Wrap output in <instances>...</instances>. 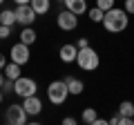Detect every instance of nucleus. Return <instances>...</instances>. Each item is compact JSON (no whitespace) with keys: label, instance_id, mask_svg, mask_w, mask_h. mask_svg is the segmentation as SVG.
Here are the masks:
<instances>
[{"label":"nucleus","instance_id":"nucleus-1","mask_svg":"<svg viewBox=\"0 0 134 125\" xmlns=\"http://www.w3.org/2000/svg\"><path fill=\"white\" fill-rule=\"evenodd\" d=\"M103 27H105V31H110V34H121V31H125L130 25V14L125 9H119V7H112L110 11H105V18H103Z\"/></svg>","mask_w":134,"mask_h":125},{"label":"nucleus","instance_id":"nucleus-2","mask_svg":"<svg viewBox=\"0 0 134 125\" xmlns=\"http://www.w3.org/2000/svg\"><path fill=\"white\" fill-rule=\"evenodd\" d=\"M76 65L83 69V72H96L100 65V58H98V52L94 47H83L78 49V56H76Z\"/></svg>","mask_w":134,"mask_h":125},{"label":"nucleus","instance_id":"nucleus-3","mask_svg":"<svg viewBox=\"0 0 134 125\" xmlns=\"http://www.w3.org/2000/svg\"><path fill=\"white\" fill-rule=\"evenodd\" d=\"M67 96H69V87H67L65 78H60V81H52L47 85V98L52 105H63V103L67 101Z\"/></svg>","mask_w":134,"mask_h":125},{"label":"nucleus","instance_id":"nucleus-4","mask_svg":"<svg viewBox=\"0 0 134 125\" xmlns=\"http://www.w3.org/2000/svg\"><path fill=\"white\" fill-rule=\"evenodd\" d=\"M5 121L9 125H25L29 121V114H27V110H25L23 105L14 103V105H9L5 110Z\"/></svg>","mask_w":134,"mask_h":125},{"label":"nucleus","instance_id":"nucleus-5","mask_svg":"<svg viewBox=\"0 0 134 125\" xmlns=\"http://www.w3.org/2000/svg\"><path fill=\"white\" fill-rule=\"evenodd\" d=\"M36 92H38V85H36L34 78L20 76V78L14 81V94H18L20 98H27V96H31V94H36Z\"/></svg>","mask_w":134,"mask_h":125},{"label":"nucleus","instance_id":"nucleus-6","mask_svg":"<svg viewBox=\"0 0 134 125\" xmlns=\"http://www.w3.org/2000/svg\"><path fill=\"white\" fill-rule=\"evenodd\" d=\"M56 25L60 31H74V29L78 27V16L74 14V11L69 9H63L60 14L56 16Z\"/></svg>","mask_w":134,"mask_h":125},{"label":"nucleus","instance_id":"nucleus-7","mask_svg":"<svg viewBox=\"0 0 134 125\" xmlns=\"http://www.w3.org/2000/svg\"><path fill=\"white\" fill-rule=\"evenodd\" d=\"M36 18H38V14L31 9V5H18L16 7V20H18V25L29 27V25L36 22Z\"/></svg>","mask_w":134,"mask_h":125},{"label":"nucleus","instance_id":"nucleus-8","mask_svg":"<svg viewBox=\"0 0 134 125\" xmlns=\"http://www.w3.org/2000/svg\"><path fill=\"white\" fill-rule=\"evenodd\" d=\"M9 58H11L14 62H18V65H27L29 58H31V54H29V45L16 43L14 47L9 49Z\"/></svg>","mask_w":134,"mask_h":125},{"label":"nucleus","instance_id":"nucleus-9","mask_svg":"<svg viewBox=\"0 0 134 125\" xmlns=\"http://www.w3.org/2000/svg\"><path fill=\"white\" fill-rule=\"evenodd\" d=\"M23 107L27 110V114H29V116H38L40 112H43V101H40L36 94H31V96L23 98Z\"/></svg>","mask_w":134,"mask_h":125},{"label":"nucleus","instance_id":"nucleus-10","mask_svg":"<svg viewBox=\"0 0 134 125\" xmlns=\"http://www.w3.org/2000/svg\"><path fill=\"white\" fill-rule=\"evenodd\" d=\"M58 56H60L63 62H76L78 47L72 45V43H65V45H60V49H58Z\"/></svg>","mask_w":134,"mask_h":125},{"label":"nucleus","instance_id":"nucleus-11","mask_svg":"<svg viewBox=\"0 0 134 125\" xmlns=\"http://www.w3.org/2000/svg\"><path fill=\"white\" fill-rule=\"evenodd\" d=\"M65 83H67V87H69V94H72V96H81L83 92H85V83H83L81 78H76V76H69V74H67Z\"/></svg>","mask_w":134,"mask_h":125},{"label":"nucleus","instance_id":"nucleus-12","mask_svg":"<svg viewBox=\"0 0 134 125\" xmlns=\"http://www.w3.org/2000/svg\"><path fill=\"white\" fill-rule=\"evenodd\" d=\"M63 5H65V9L74 11L76 16H83V14H87V0H65Z\"/></svg>","mask_w":134,"mask_h":125},{"label":"nucleus","instance_id":"nucleus-13","mask_svg":"<svg viewBox=\"0 0 134 125\" xmlns=\"http://www.w3.org/2000/svg\"><path fill=\"white\" fill-rule=\"evenodd\" d=\"M20 72H23V65H18V62H7L5 65V76L11 78V81H16V78H20Z\"/></svg>","mask_w":134,"mask_h":125},{"label":"nucleus","instance_id":"nucleus-14","mask_svg":"<svg viewBox=\"0 0 134 125\" xmlns=\"http://www.w3.org/2000/svg\"><path fill=\"white\" fill-rule=\"evenodd\" d=\"M29 5H31V9L36 11L38 16H45L49 11V7H52V0H31Z\"/></svg>","mask_w":134,"mask_h":125},{"label":"nucleus","instance_id":"nucleus-15","mask_svg":"<svg viewBox=\"0 0 134 125\" xmlns=\"http://www.w3.org/2000/svg\"><path fill=\"white\" fill-rule=\"evenodd\" d=\"M20 43L29 45V47L36 43V31H34L31 25H29V27H23V31H20Z\"/></svg>","mask_w":134,"mask_h":125},{"label":"nucleus","instance_id":"nucleus-16","mask_svg":"<svg viewBox=\"0 0 134 125\" xmlns=\"http://www.w3.org/2000/svg\"><path fill=\"white\" fill-rule=\"evenodd\" d=\"M0 22L14 27V25L18 22V20H16V9H2V11H0Z\"/></svg>","mask_w":134,"mask_h":125},{"label":"nucleus","instance_id":"nucleus-17","mask_svg":"<svg viewBox=\"0 0 134 125\" xmlns=\"http://www.w3.org/2000/svg\"><path fill=\"white\" fill-rule=\"evenodd\" d=\"M87 16H90L92 22H103V18H105V11L100 9V7H92V9H87Z\"/></svg>","mask_w":134,"mask_h":125},{"label":"nucleus","instance_id":"nucleus-18","mask_svg":"<svg viewBox=\"0 0 134 125\" xmlns=\"http://www.w3.org/2000/svg\"><path fill=\"white\" fill-rule=\"evenodd\" d=\"M83 123H87V125H94L96 123V118H98V114H96V110L94 107H85V110H83Z\"/></svg>","mask_w":134,"mask_h":125},{"label":"nucleus","instance_id":"nucleus-19","mask_svg":"<svg viewBox=\"0 0 134 125\" xmlns=\"http://www.w3.org/2000/svg\"><path fill=\"white\" fill-rule=\"evenodd\" d=\"M116 112H119L121 116H130V118H132V116H134V103L132 101H123Z\"/></svg>","mask_w":134,"mask_h":125},{"label":"nucleus","instance_id":"nucleus-20","mask_svg":"<svg viewBox=\"0 0 134 125\" xmlns=\"http://www.w3.org/2000/svg\"><path fill=\"white\" fill-rule=\"evenodd\" d=\"M114 2L116 0H96V7H100L103 11H110L112 7H114Z\"/></svg>","mask_w":134,"mask_h":125},{"label":"nucleus","instance_id":"nucleus-21","mask_svg":"<svg viewBox=\"0 0 134 125\" xmlns=\"http://www.w3.org/2000/svg\"><path fill=\"white\" fill-rule=\"evenodd\" d=\"M11 29L14 27H9V25H0V40H7L11 36Z\"/></svg>","mask_w":134,"mask_h":125},{"label":"nucleus","instance_id":"nucleus-22","mask_svg":"<svg viewBox=\"0 0 134 125\" xmlns=\"http://www.w3.org/2000/svg\"><path fill=\"white\" fill-rule=\"evenodd\" d=\"M2 89H5V94L14 92V81H11V78H7V81H5V85H2Z\"/></svg>","mask_w":134,"mask_h":125},{"label":"nucleus","instance_id":"nucleus-23","mask_svg":"<svg viewBox=\"0 0 134 125\" xmlns=\"http://www.w3.org/2000/svg\"><path fill=\"white\" fill-rule=\"evenodd\" d=\"M123 9L132 16V14H134V0H125V7H123Z\"/></svg>","mask_w":134,"mask_h":125},{"label":"nucleus","instance_id":"nucleus-24","mask_svg":"<svg viewBox=\"0 0 134 125\" xmlns=\"http://www.w3.org/2000/svg\"><path fill=\"white\" fill-rule=\"evenodd\" d=\"M76 47H78V49H83V47H90V40H87V38H78V40H76Z\"/></svg>","mask_w":134,"mask_h":125},{"label":"nucleus","instance_id":"nucleus-25","mask_svg":"<svg viewBox=\"0 0 134 125\" xmlns=\"http://www.w3.org/2000/svg\"><path fill=\"white\" fill-rule=\"evenodd\" d=\"M110 125H121V114H119V112H116V114L110 118Z\"/></svg>","mask_w":134,"mask_h":125},{"label":"nucleus","instance_id":"nucleus-26","mask_svg":"<svg viewBox=\"0 0 134 125\" xmlns=\"http://www.w3.org/2000/svg\"><path fill=\"white\" fill-rule=\"evenodd\" d=\"M74 123H76L74 116H65V118H63V125H74Z\"/></svg>","mask_w":134,"mask_h":125},{"label":"nucleus","instance_id":"nucleus-27","mask_svg":"<svg viewBox=\"0 0 134 125\" xmlns=\"http://www.w3.org/2000/svg\"><path fill=\"white\" fill-rule=\"evenodd\" d=\"M5 65H7V56L0 52V69H5Z\"/></svg>","mask_w":134,"mask_h":125},{"label":"nucleus","instance_id":"nucleus-28","mask_svg":"<svg viewBox=\"0 0 134 125\" xmlns=\"http://www.w3.org/2000/svg\"><path fill=\"white\" fill-rule=\"evenodd\" d=\"M5 81H7V76L2 74V69H0V89H2V85H5Z\"/></svg>","mask_w":134,"mask_h":125},{"label":"nucleus","instance_id":"nucleus-29","mask_svg":"<svg viewBox=\"0 0 134 125\" xmlns=\"http://www.w3.org/2000/svg\"><path fill=\"white\" fill-rule=\"evenodd\" d=\"M107 123H110V121H105V118H96L94 125H107Z\"/></svg>","mask_w":134,"mask_h":125},{"label":"nucleus","instance_id":"nucleus-30","mask_svg":"<svg viewBox=\"0 0 134 125\" xmlns=\"http://www.w3.org/2000/svg\"><path fill=\"white\" fill-rule=\"evenodd\" d=\"M16 5H29V2H31V0H14Z\"/></svg>","mask_w":134,"mask_h":125},{"label":"nucleus","instance_id":"nucleus-31","mask_svg":"<svg viewBox=\"0 0 134 125\" xmlns=\"http://www.w3.org/2000/svg\"><path fill=\"white\" fill-rule=\"evenodd\" d=\"M0 103H2V89H0Z\"/></svg>","mask_w":134,"mask_h":125},{"label":"nucleus","instance_id":"nucleus-32","mask_svg":"<svg viewBox=\"0 0 134 125\" xmlns=\"http://www.w3.org/2000/svg\"><path fill=\"white\" fill-rule=\"evenodd\" d=\"M56 2H65V0H56Z\"/></svg>","mask_w":134,"mask_h":125},{"label":"nucleus","instance_id":"nucleus-33","mask_svg":"<svg viewBox=\"0 0 134 125\" xmlns=\"http://www.w3.org/2000/svg\"><path fill=\"white\" fill-rule=\"evenodd\" d=\"M132 125H134V116H132Z\"/></svg>","mask_w":134,"mask_h":125},{"label":"nucleus","instance_id":"nucleus-34","mask_svg":"<svg viewBox=\"0 0 134 125\" xmlns=\"http://www.w3.org/2000/svg\"><path fill=\"white\" fill-rule=\"evenodd\" d=\"M2 2H5V0H0V5H2Z\"/></svg>","mask_w":134,"mask_h":125},{"label":"nucleus","instance_id":"nucleus-35","mask_svg":"<svg viewBox=\"0 0 134 125\" xmlns=\"http://www.w3.org/2000/svg\"><path fill=\"white\" fill-rule=\"evenodd\" d=\"M0 25H2V22H0Z\"/></svg>","mask_w":134,"mask_h":125}]
</instances>
